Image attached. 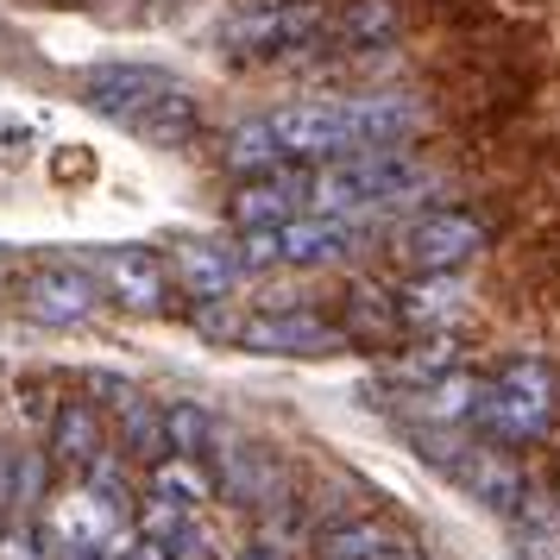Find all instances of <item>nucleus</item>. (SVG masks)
<instances>
[{"instance_id": "nucleus-1", "label": "nucleus", "mask_w": 560, "mask_h": 560, "mask_svg": "<svg viewBox=\"0 0 560 560\" xmlns=\"http://www.w3.org/2000/svg\"><path fill=\"white\" fill-rule=\"evenodd\" d=\"M422 127V107L409 95H353V102H290L278 114L240 120L221 145V164L240 177L283 171V164H334L353 152L404 145Z\"/></svg>"}, {"instance_id": "nucleus-2", "label": "nucleus", "mask_w": 560, "mask_h": 560, "mask_svg": "<svg viewBox=\"0 0 560 560\" xmlns=\"http://www.w3.org/2000/svg\"><path fill=\"white\" fill-rule=\"evenodd\" d=\"M82 102L120 132L145 139V145H183L202 132V107L177 77H164L152 63H102L82 77Z\"/></svg>"}, {"instance_id": "nucleus-3", "label": "nucleus", "mask_w": 560, "mask_h": 560, "mask_svg": "<svg viewBox=\"0 0 560 560\" xmlns=\"http://www.w3.org/2000/svg\"><path fill=\"white\" fill-rule=\"evenodd\" d=\"M334 0H271L253 13H233L214 32V45L240 63H303L315 51H334Z\"/></svg>"}, {"instance_id": "nucleus-4", "label": "nucleus", "mask_w": 560, "mask_h": 560, "mask_svg": "<svg viewBox=\"0 0 560 560\" xmlns=\"http://www.w3.org/2000/svg\"><path fill=\"white\" fill-rule=\"evenodd\" d=\"M555 416H560L555 365H541V359H510L498 378L479 384L466 429H479L485 441H504V447H523V441H541V434L555 429Z\"/></svg>"}, {"instance_id": "nucleus-5", "label": "nucleus", "mask_w": 560, "mask_h": 560, "mask_svg": "<svg viewBox=\"0 0 560 560\" xmlns=\"http://www.w3.org/2000/svg\"><path fill=\"white\" fill-rule=\"evenodd\" d=\"M429 183V171L404 158V145H384V152H353L315 164L308 171V208L315 214H353V208H390L409 202L416 189Z\"/></svg>"}, {"instance_id": "nucleus-6", "label": "nucleus", "mask_w": 560, "mask_h": 560, "mask_svg": "<svg viewBox=\"0 0 560 560\" xmlns=\"http://www.w3.org/2000/svg\"><path fill=\"white\" fill-rule=\"evenodd\" d=\"M485 240H491V233H485L479 214H466V208H434V214H422V221L404 228V258L422 278H447L466 258L485 253Z\"/></svg>"}, {"instance_id": "nucleus-7", "label": "nucleus", "mask_w": 560, "mask_h": 560, "mask_svg": "<svg viewBox=\"0 0 560 560\" xmlns=\"http://www.w3.org/2000/svg\"><path fill=\"white\" fill-rule=\"evenodd\" d=\"M246 353H283V359H315L347 347V322H322L308 308H278V315H253L233 334Z\"/></svg>"}, {"instance_id": "nucleus-8", "label": "nucleus", "mask_w": 560, "mask_h": 560, "mask_svg": "<svg viewBox=\"0 0 560 560\" xmlns=\"http://www.w3.org/2000/svg\"><path fill=\"white\" fill-rule=\"evenodd\" d=\"M228 214H233V228H283V221H296V214H308V171H296V164L258 171L233 196Z\"/></svg>"}, {"instance_id": "nucleus-9", "label": "nucleus", "mask_w": 560, "mask_h": 560, "mask_svg": "<svg viewBox=\"0 0 560 560\" xmlns=\"http://www.w3.org/2000/svg\"><path fill=\"white\" fill-rule=\"evenodd\" d=\"M95 271L107 278V290H114L120 303L145 308V315H158L164 296H171V271H164V258L145 253V246H102V253H95Z\"/></svg>"}, {"instance_id": "nucleus-10", "label": "nucleus", "mask_w": 560, "mask_h": 560, "mask_svg": "<svg viewBox=\"0 0 560 560\" xmlns=\"http://www.w3.org/2000/svg\"><path fill=\"white\" fill-rule=\"evenodd\" d=\"M95 283L70 271V265H51V271H32L26 290H20V308H26L32 322H45V328H70V322H89L95 315Z\"/></svg>"}, {"instance_id": "nucleus-11", "label": "nucleus", "mask_w": 560, "mask_h": 560, "mask_svg": "<svg viewBox=\"0 0 560 560\" xmlns=\"http://www.w3.org/2000/svg\"><path fill=\"white\" fill-rule=\"evenodd\" d=\"M447 472H454L485 510H498V516H516L523 498H529V485H523V472H516V459H510L504 447H466L459 459H447Z\"/></svg>"}, {"instance_id": "nucleus-12", "label": "nucleus", "mask_w": 560, "mask_h": 560, "mask_svg": "<svg viewBox=\"0 0 560 560\" xmlns=\"http://www.w3.org/2000/svg\"><path fill=\"white\" fill-rule=\"evenodd\" d=\"M214 485L246 510L271 504L278 498V454L258 447V441H221L214 447Z\"/></svg>"}, {"instance_id": "nucleus-13", "label": "nucleus", "mask_w": 560, "mask_h": 560, "mask_svg": "<svg viewBox=\"0 0 560 560\" xmlns=\"http://www.w3.org/2000/svg\"><path fill=\"white\" fill-rule=\"evenodd\" d=\"M353 253V228L340 214H296L278 228V258L290 271H322V265H340Z\"/></svg>"}, {"instance_id": "nucleus-14", "label": "nucleus", "mask_w": 560, "mask_h": 560, "mask_svg": "<svg viewBox=\"0 0 560 560\" xmlns=\"http://www.w3.org/2000/svg\"><path fill=\"white\" fill-rule=\"evenodd\" d=\"M177 283L189 296H202V303H221L233 290V278H246V265H240V246H208V240H183L177 246Z\"/></svg>"}, {"instance_id": "nucleus-15", "label": "nucleus", "mask_w": 560, "mask_h": 560, "mask_svg": "<svg viewBox=\"0 0 560 560\" xmlns=\"http://www.w3.org/2000/svg\"><path fill=\"white\" fill-rule=\"evenodd\" d=\"M102 454H107L102 416H95L89 404H77V397H70V404L51 416V459L63 466V472H77V479H82V472H89V466H95Z\"/></svg>"}, {"instance_id": "nucleus-16", "label": "nucleus", "mask_w": 560, "mask_h": 560, "mask_svg": "<svg viewBox=\"0 0 560 560\" xmlns=\"http://www.w3.org/2000/svg\"><path fill=\"white\" fill-rule=\"evenodd\" d=\"M397 38V7L390 0H347L334 13V51H372Z\"/></svg>"}, {"instance_id": "nucleus-17", "label": "nucleus", "mask_w": 560, "mask_h": 560, "mask_svg": "<svg viewBox=\"0 0 560 560\" xmlns=\"http://www.w3.org/2000/svg\"><path fill=\"white\" fill-rule=\"evenodd\" d=\"M322 560H378V555H397V548H409L397 529H384V523H372V516H353V523H334V529H322Z\"/></svg>"}, {"instance_id": "nucleus-18", "label": "nucleus", "mask_w": 560, "mask_h": 560, "mask_svg": "<svg viewBox=\"0 0 560 560\" xmlns=\"http://www.w3.org/2000/svg\"><path fill=\"white\" fill-rule=\"evenodd\" d=\"M120 454L139 459V466H158V459H171L164 404H145V397H132V404L120 409Z\"/></svg>"}, {"instance_id": "nucleus-19", "label": "nucleus", "mask_w": 560, "mask_h": 560, "mask_svg": "<svg viewBox=\"0 0 560 560\" xmlns=\"http://www.w3.org/2000/svg\"><path fill=\"white\" fill-rule=\"evenodd\" d=\"M164 429H171V454L183 459L214 454V416L202 404H164Z\"/></svg>"}, {"instance_id": "nucleus-20", "label": "nucleus", "mask_w": 560, "mask_h": 560, "mask_svg": "<svg viewBox=\"0 0 560 560\" xmlns=\"http://www.w3.org/2000/svg\"><path fill=\"white\" fill-rule=\"evenodd\" d=\"M82 485H89L95 498H107L114 510H139V504H132V485H127V466H120V447H107V454L82 472Z\"/></svg>"}, {"instance_id": "nucleus-21", "label": "nucleus", "mask_w": 560, "mask_h": 560, "mask_svg": "<svg viewBox=\"0 0 560 560\" xmlns=\"http://www.w3.org/2000/svg\"><path fill=\"white\" fill-rule=\"evenodd\" d=\"M152 479H158V491H171V498H189V504H202V498H208V479L196 472V459H183V454L158 459Z\"/></svg>"}, {"instance_id": "nucleus-22", "label": "nucleus", "mask_w": 560, "mask_h": 560, "mask_svg": "<svg viewBox=\"0 0 560 560\" xmlns=\"http://www.w3.org/2000/svg\"><path fill=\"white\" fill-rule=\"evenodd\" d=\"M164 548H171V560H221V541L202 516H189L177 535H164Z\"/></svg>"}, {"instance_id": "nucleus-23", "label": "nucleus", "mask_w": 560, "mask_h": 560, "mask_svg": "<svg viewBox=\"0 0 560 560\" xmlns=\"http://www.w3.org/2000/svg\"><path fill=\"white\" fill-rule=\"evenodd\" d=\"M397 303H404V328H409V322H447V315L459 308L447 283H429V290H409V296H397Z\"/></svg>"}, {"instance_id": "nucleus-24", "label": "nucleus", "mask_w": 560, "mask_h": 560, "mask_svg": "<svg viewBox=\"0 0 560 560\" xmlns=\"http://www.w3.org/2000/svg\"><path fill=\"white\" fill-rule=\"evenodd\" d=\"M38 541H45V529H26V523H20V529L0 535V560H45L38 555Z\"/></svg>"}, {"instance_id": "nucleus-25", "label": "nucleus", "mask_w": 560, "mask_h": 560, "mask_svg": "<svg viewBox=\"0 0 560 560\" xmlns=\"http://www.w3.org/2000/svg\"><path fill=\"white\" fill-rule=\"evenodd\" d=\"M240 560H283V548H278V541H246Z\"/></svg>"}, {"instance_id": "nucleus-26", "label": "nucleus", "mask_w": 560, "mask_h": 560, "mask_svg": "<svg viewBox=\"0 0 560 560\" xmlns=\"http://www.w3.org/2000/svg\"><path fill=\"white\" fill-rule=\"evenodd\" d=\"M378 560H422V555H409V548H397V555H378Z\"/></svg>"}]
</instances>
